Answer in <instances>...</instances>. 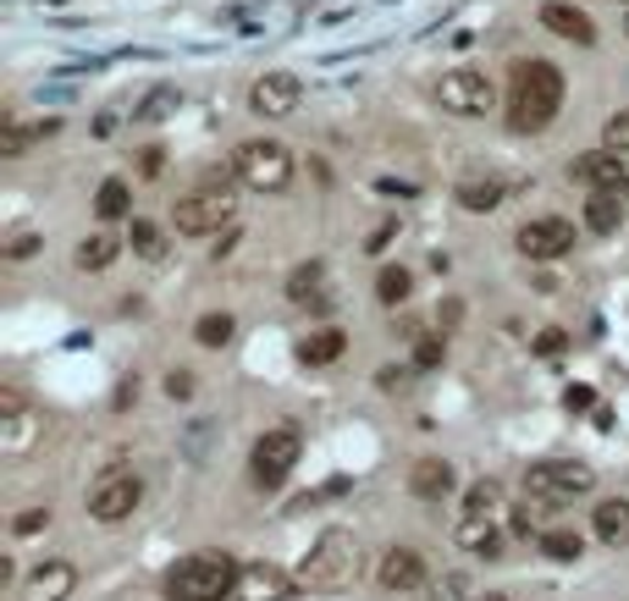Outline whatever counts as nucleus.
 <instances>
[{
    "mask_svg": "<svg viewBox=\"0 0 629 601\" xmlns=\"http://www.w3.org/2000/svg\"><path fill=\"white\" fill-rule=\"evenodd\" d=\"M558 111H563V72L547 56L513 61V72H508V122L519 133H541V128H552Z\"/></svg>",
    "mask_w": 629,
    "mask_h": 601,
    "instance_id": "f257e3e1",
    "label": "nucleus"
},
{
    "mask_svg": "<svg viewBox=\"0 0 629 601\" xmlns=\"http://www.w3.org/2000/svg\"><path fill=\"white\" fill-rule=\"evenodd\" d=\"M299 591L310 597H337L359 580V535L353 530H326L320 541L310 547V558L299 563Z\"/></svg>",
    "mask_w": 629,
    "mask_h": 601,
    "instance_id": "f03ea898",
    "label": "nucleus"
},
{
    "mask_svg": "<svg viewBox=\"0 0 629 601\" xmlns=\"http://www.w3.org/2000/svg\"><path fill=\"white\" fill-rule=\"evenodd\" d=\"M238 574L227 552H193L166 569V601H227L238 597Z\"/></svg>",
    "mask_w": 629,
    "mask_h": 601,
    "instance_id": "7ed1b4c3",
    "label": "nucleus"
},
{
    "mask_svg": "<svg viewBox=\"0 0 629 601\" xmlns=\"http://www.w3.org/2000/svg\"><path fill=\"white\" fill-rule=\"evenodd\" d=\"M591 491H597V469L580 458H541L525 469V497L541 508H563L575 497H591Z\"/></svg>",
    "mask_w": 629,
    "mask_h": 601,
    "instance_id": "20e7f679",
    "label": "nucleus"
},
{
    "mask_svg": "<svg viewBox=\"0 0 629 601\" xmlns=\"http://www.w3.org/2000/svg\"><path fill=\"white\" fill-rule=\"evenodd\" d=\"M232 171L254 193H282L293 182V150L277 144V139H249V144H238V154H232Z\"/></svg>",
    "mask_w": 629,
    "mask_h": 601,
    "instance_id": "39448f33",
    "label": "nucleus"
},
{
    "mask_svg": "<svg viewBox=\"0 0 629 601\" xmlns=\"http://www.w3.org/2000/svg\"><path fill=\"white\" fill-rule=\"evenodd\" d=\"M171 216H177V232L204 238V232H221V227L238 216V193H232V182H199L193 193L177 199Z\"/></svg>",
    "mask_w": 629,
    "mask_h": 601,
    "instance_id": "423d86ee",
    "label": "nucleus"
},
{
    "mask_svg": "<svg viewBox=\"0 0 629 601\" xmlns=\"http://www.w3.org/2000/svg\"><path fill=\"white\" fill-rule=\"evenodd\" d=\"M299 452H304V442H299V431H293V425H277V431H266V437L254 442V452H249V463H254V485L277 491V485L293 474Z\"/></svg>",
    "mask_w": 629,
    "mask_h": 601,
    "instance_id": "0eeeda50",
    "label": "nucleus"
},
{
    "mask_svg": "<svg viewBox=\"0 0 629 601\" xmlns=\"http://www.w3.org/2000/svg\"><path fill=\"white\" fill-rule=\"evenodd\" d=\"M139 502H144V480H139L133 469H106V474L94 480V491H89V513H94L100 524H122Z\"/></svg>",
    "mask_w": 629,
    "mask_h": 601,
    "instance_id": "6e6552de",
    "label": "nucleus"
},
{
    "mask_svg": "<svg viewBox=\"0 0 629 601\" xmlns=\"http://www.w3.org/2000/svg\"><path fill=\"white\" fill-rule=\"evenodd\" d=\"M437 100H442V111H453V117H486V111L497 106V89H491L486 72L453 67V72L437 83Z\"/></svg>",
    "mask_w": 629,
    "mask_h": 601,
    "instance_id": "1a4fd4ad",
    "label": "nucleus"
},
{
    "mask_svg": "<svg viewBox=\"0 0 629 601\" xmlns=\"http://www.w3.org/2000/svg\"><path fill=\"white\" fill-rule=\"evenodd\" d=\"M513 243H519L525 260H563L575 249V227L563 216H541V221H525L513 232Z\"/></svg>",
    "mask_w": 629,
    "mask_h": 601,
    "instance_id": "9d476101",
    "label": "nucleus"
},
{
    "mask_svg": "<svg viewBox=\"0 0 629 601\" xmlns=\"http://www.w3.org/2000/svg\"><path fill=\"white\" fill-rule=\"evenodd\" d=\"M299 100H304V83H299L293 72H266V78H254V89H249V111H254V117H271V122L293 117Z\"/></svg>",
    "mask_w": 629,
    "mask_h": 601,
    "instance_id": "9b49d317",
    "label": "nucleus"
},
{
    "mask_svg": "<svg viewBox=\"0 0 629 601\" xmlns=\"http://www.w3.org/2000/svg\"><path fill=\"white\" fill-rule=\"evenodd\" d=\"M376 585H381L387 597L420 591V585H426V558H420L415 547H392V552L381 558V569H376Z\"/></svg>",
    "mask_w": 629,
    "mask_h": 601,
    "instance_id": "f8f14e48",
    "label": "nucleus"
},
{
    "mask_svg": "<svg viewBox=\"0 0 629 601\" xmlns=\"http://www.w3.org/2000/svg\"><path fill=\"white\" fill-rule=\"evenodd\" d=\"M293 574L288 569H277V563H243V574H238V601H288L293 597Z\"/></svg>",
    "mask_w": 629,
    "mask_h": 601,
    "instance_id": "ddd939ff",
    "label": "nucleus"
},
{
    "mask_svg": "<svg viewBox=\"0 0 629 601\" xmlns=\"http://www.w3.org/2000/svg\"><path fill=\"white\" fill-rule=\"evenodd\" d=\"M72 585H78V569L61 563V558H50V563H39V569L22 580L17 601H67L72 597Z\"/></svg>",
    "mask_w": 629,
    "mask_h": 601,
    "instance_id": "4468645a",
    "label": "nucleus"
},
{
    "mask_svg": "<svg viewBox=\"0 0 629 601\" xmlns=\"http://www.w3.org/2000/svg\"><path fill=\"white\" fill-rule=\"evenodd\" d=\"M580 182H591L597 193H619V182H629V166H625V154H613V150H591V154H580L575 166H569Z\"/></svg>",
    "mask_w": 629,
    "mask_h": 601,
    "instance_id": "2eb2a0df",
    "label": "nucleus"
},
{
    "mask_svg": "<svg viewBox=\"0 0 629 601\" xmlns=\"http://www.w3.org/2000/svg\"><path fill=\"white\" fill-rule=\"evenodd\" d=\"M453 485H459V474H453L448 458H420V463L409 469V491H415L420 502H442V497H453Z\"/></svg>",
    "mask_w": 629,
    "mask_h": 601,
    "instance_id": "dca6fc26",
    "label": "nucleus"
},
{
    "mask_svg": "<svg viewBox=\"0 0 629 601\" xmlns=\"http://www.w3.org/2000/svg\"><path fill=\"white\" fill-rule=\"evenodd\" d=\"M541 22H547V33L575 39V44H591V39H597L591 17H586V11H575L569 0H547V6H541Z\"/></svg>",
    "mask_w": 629,
    "mask_h": 601,
    "instance_id": "f3484780",
    "label": "nucleus"
},
{
    "mask_svg": "<svg viewBox=\"0 0 629 601\" xmlns=\"http://www.w3.org/2000/svg\"><path fill=\"white\" fill-rule=\"evenodd\" d=\"M591 530L602 547H629V502L625 497H602L591 508Z\"/></svg>",
    "mask_w": 629,
    "mask_h": 601,
    "instance_id": "a211bd4d",
    "label": "nucleus"
},
{
    "mask_svg": "<svg viewBox=\"0 0 629 601\" xmlns=\"http://www.w3.org/2000/svg\"><path fill=\"white\" fill-rule=\"evenodd\" d=\"M50 133H56V122H6L0 128V154L17 160V154H28L39 139H50Z\"/></svg>",
    "mask_w": 629,
    "mask_h": 601,
    "instance_id": "6ab92c4d",
    "label": "nucleus"
},
{
    "mask_svg": "<svg viewBox=\"0 0 629 601\" xmlns=\"http://www.w3.org/2000/svg\"><path fill=\"white\" fill-rule=\"evenodd\" d=\"M502 193H508V188H502L497 177H465V182L453 188V199H459L465 210H475V216H480V210H497Z\"/></svg>",
    "mask_w": 629,
    "mask_h": 601,
    "instance_id": "aec40b11",
    "label": "nucleus"
},
{
    "mask_svg": "<svg viewBox=\"0 0 629 601\" xmlns=\"http://www.w3.org/2000/svg\"><path fill=\"white\" fill-rule=\"evenodd\" d=\"M348 353V337L337 331V325H320V331H310L304 342H299V359L304 364H331V359H342Z\"/></svg>",
    "mask_w": 629,
    "mask_h": 601,
    "instance_id": "412c9836",
    "label": "nucleus"
},
{
    "mask_svg": "<svg viewBox=\"0 0 629 601\" xmlns=\"http://www.w3.org/2000/svg\"><path fill=\"white\" fill-rule=\"evenodd\" d=\"M459 547L475 552V558H502V530L491 519H465L459 524Z\"/></svg>",
    "mask_w": 629,
    "mask_h": 601,
    "instance_id": "4be33fe9",
    "label": "nucleus"
},
{
    "mask_svg": "<svg viewBox=\"0 0 629 601\" xmlns=\"http://www.w3.org/2000/svg\"><path fill=\"white\" fill-rule=\"evenodd\" d=\"M94 210H100V221H122V216L133 210V188H128L122 177H106L100 193H94Z\"/></svg>",
    "mask_w": 629,
    "mask_h": 601,
    "instance_id": "5701e85b",
    "label": "nucleus"
},
{
    "mask_svg": "<svg viewBox=\"0 0 629 601\" xmlns=\"http://www.w3.org/2000/svg\"><path fill=\"white\" fill-rule=\"evenodd\" d=\"M586 227H591V232H619V227H625L619 193H591V199H586Z\"/></svg>",
    "mask_w": 629,
    "mask_h": 601,
    "instance_id": "b1692460",
    "label": "nucleus"
},
{
    "mask_svg": "<svg viewBox=\"0 0 629 601\" xmlns=\"http://www.w3.org/2000/svg\"><path fill=\"white\" fill-rule=\"evenodd\" d=\"M117 254H122V243H117L111 232H94V238L78 243V271H106Z\"/></svg>",
    "mask_w": 629,
    "mask_h": 601,
    "instance_id": "393cba45",
    "label": "nucleus"
},
{
    "mask_svg": "<svg viewBox=\"0 0 629 601\" xmlns=\"http://www.w3.org/2000/svg\"><path fill=\"white\" fill-rule=\"evenodd\" d=\"M541 552H547L552 563H575V558L586 552V535H580V530H569V524H558V530H541Z\"/></svg>",
    "mask_w": 629,
    "mask_h": 601,
    "instance_id": "a878e982",
    "label": "nucleus"
},
{
    "mask_svg": "<svg viewBox=\"0 0 629 601\" xmlns=\"http://www.w3.org/2000/svg\"><path fill=\"white\" fill-rule=\"evenodd\" d=\"M497 508H502V485L497 480H475L465 491V519H491Z\"/></svg>",
    "mask_w": 629,
    "mask_h": 601,
    "instance_id": "bb28decb",
    "label": "nucleus"
},
{
    "mask_svg": "<svg viewBox=\"0 0 629 601\" xmlns=\"http://www.w3.org/2000/svg\"><path fill=\"white\" fill-rule=\"evenodd\" d=\"M320 282H326V266H320V260L299 266V271L288 277V299L293 303H320Z\"/></svg>",
    "mask_w": 629,
    "mask_h": 601,
    "instance_id": "cd10ccee",
    "label": "nucleus"
},
{
    "mask_svg": "<svg viewBox=\"0 0 629 601\" xmlns=\"http://www.w3.org/2000/svg\"><path fill=\"white\" fill-rule=\"evenodd\" d=\"M415 293V271H403V266H387L381 277H376V299L381 303H403Z\"/></svg>",
    "mask_w": 629,
    "mask_h": 601,
    "instance_id": "c85d7f7f",
    "label": "nucleus"
},
{
    "mask_svg": "<svg viewBox=\"0 0 629 601\" xmlns=\"http://www.w3.org/2000/svg\"><path fill=\"white\" fill-rule=\"evenodd\" d=\"M232 331H238V320H232L227 309H221V314H199V325H193V337H199L204 348H227Z\"/></svg>",
    "mask_w": 629,
    "mask_h": 601,
    "instance_id": "c756f323",
    "label": "nucleus"
},
{
    "mask_svg": "<svg viewBox=\"0 0 629 601\" xmlns=\"http://www.w3.org/2000/svg\"><path fill=\"white\" fill-rule=\"evenodd\" d=\"M128 243H133V254H139V260H160V254H166V238H160L156 221H133Z\"/></svg>",
    "mask_w": 629,
    "mask_h": 601,
    "instance_id": "7c9ffc66",
    "label": "nucleus"
},
{
    "mask_svg": "<svg viewBox=\"0 0 629 601\" xmlns=\"http://www.w3.org/2000/svg\"><path fill=\"white\" fill-rule=\"evenodd\" d=\"M448 359V342L442 337H415V370H437Z\"/></svg>",
    "mask_w": 629,
    "mask_h": 601,
    "instance_id": "2f4dec72",
    "label": "nucleus"
},
{
    "mask_svg": "<svg viewBox=\"0 0 629 601\" xmlns=\"http://www.w3.org/2000/svg\"><path fill=\"white\" fill-rule=\"evenodd\" d=\"M602 144H608L613 154H629V111L608 117V128H602Z\"/></svg>",
    "mask_w": 629,
    "mask_h": 601,
    "instance_id": "473e14b6",
    "label": "nucleus"
},
{
    "mask_svg": "<svg viewBox=\"0 0 629 601\" xmlns=\"http://www.w3.org/2000/svg\"><path fill=\"white\" fill-rule=\"evenodd\" d=\"M171 106H177V89H156V94H150V100L139 106V117H144V122H160V117H166Z\"/></svg>",
    "mask_w": 629,
    "mask_h": 601,
    "instance_id": "72a5a7b5",
    "label": "nucleus"
},
{
    "mask_svg": "<svg viewBox=\"0 0 629 601\" xmlns=\"http://www.w3.org/2000/svg\"><path fill=\"white\" fill-rule=\"evenodd\" d=\"M44 524H50V508H28V513L11 519V535H33V530H44Z\"/></svg>",
    "mask_w": 629,
    "mask_h": 601,
    "instance_id": "f704fd0d",
    "label": "nucleus"
},
{
    "mask_svg": "<svg viewBox=\"0 0 629 601\" xmlns=\"http://www.w3.org/2000/svg\"><path fill=\"white\" fill-rule=\"evenodd\" d=\"M409 375H415V370H403V364H387V370H376L381 392H409Z\"/></svg>",
    "mask_w": 629,
    "mask_h": 601,
    "instance_id": "c9c22d12",
    "label": "nucleus"
},
{
    "mask_svg": "<svg viewBox=\"0 0 629 601\" xmlns=\"http://www.w3.org/2000/svg\"><path fill=\"white\" fill-rule=\"evenodd\" d=\"M563 409H569V414H586V409L597 414V392H591V387H569V392H563Z\"/></svg>",
    "mask_w": 629,
    "mask_h": 601,
    "instance_id": "e433bc0d",
    "label": "nucleus"
},
{
    "mask_svg": "<svg viewBox=\"0 0 629 601\" xmlns=\"http://www.w3.org/2000/svg\"><path fill=\"white\" fill-rule=\"evenodd\" d=\"M563 348H569V337H563L558 325H547V331L536 337V353H547V359H552V353H563Z\"/></svg>",
    "mask_w": 629,
    "mask_h": 601,
    "instance_id": "4c0bfd02",
    "label": "nucleus"
},
{
    "mask_svg": "<svg viewBox=\"0 0 629 601\" xmlns=\"http://www.w3.org/2000/svg\"><path fill=\"white\" fill-rule=\"evenodd\" d=\"M33 249H39V238H33V232H17V238L6 243V254H11V260H28Z\"/></svg>",
    "mask_w": 629,
    "mask_h": 601,
    "instance_id": "58836bf2",
    "label": "nucleus"
},
{
    "mask_svg": "<svg viewBox=\"0 0 629 601\" xmlns=\"http://www.w3.org/2000/svg\"><path fill=\"white\" fill-rule=\"evenodd\" d=\"M392 232H398V221H381V227L370 232V243H365V249H370V254H381V249L392 243Z\"/></svg>",
    "mask_w": 629,
    "mask_h": 601,
    "instance_id": "ea45409f",
    "label": "nucleus"
},
{
    "mask_svg": "<svg viewBox=\"0 0 629 601\" xmlns=\"http://www.w3.org/2000/svg\"><path fill=\"white\" fill-rule=\"evenodd\" d=\"M166 392H171V398H188V392H193V375H188V370H171V375H166Z\"/></svg>",
    "mask_w": 629,
    "mask_h": 601,
    "instance_id": "a19ab883",
    "label": "nucleus"
},
{
    "mask_svg": "<svg viewBox=\"0 0 629 601\" xmlns=\"http://www.w3.org/2000/svg\"><path fill=\"white\" fill-rule=\"evenodd\" d=\"M160 166H166V150H144L139 171H144V177H160Z\"/></svg>",
    "mask_w": 629,
    "mask_h": 601,
    "instance_id": "79ce46f5",
    "label": "nucleus"
},
{
    "mask_svg": "<svg viewBox=\"0 0 629 601\" xmlns=\"http://www.w3.org/2000/svg\"><path fill=\"white\" fill-rule=\"evenodd\" d=\"M508 524H513V535H530V513H525V508H513V519H508Z\"/></svg>",
    "mask_w": 629,
    "mask_h": 601,
    "instance_id": "37998d69",
    "label": "nucleus"
},
{
    "mask_svg": "<svg viewBox=\"0 0 629 601\" xmlns=\"http://www.w3.org/2000/svg\"><path fill=\"white\" fill-rule=\"evenodd\" d=\"M480 601H508V597H480Z\"/></svg>",
    "mask_w": 629,
    "mask_h": 601,
    "instance_id": "c03bdc74",
    "label": "nucleus"
}]
</instances>
